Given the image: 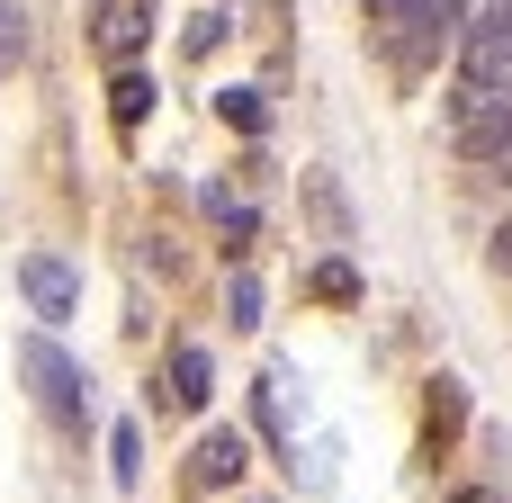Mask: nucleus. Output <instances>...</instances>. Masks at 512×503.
Segmentation results:
<instances>
[{"label":"nucleus","instance_id":"f257e3e1","mask_svg":"<svg viewBox=\"0 0 512 503\" xmlns=\"http://www.w3.org/2000/svg\"><path fill=\"white\" fill-rule=\"evenodd\" d=\"M450 135H459L468 162H512V90L450 81Z\"/></svg>","mask_w":512,"mask_h":503},{"label":"nucleus","instance_id":"f03ea898","mask_svg":"<svg viewBox=\"0 0 512 503\" xmlns=\"http://www.w3.org/2000/svg\"><path fill=\"white\" fill-rule=\"evenodd\" d=\"M18 369L36 378V405H45L63 432H81V423H90V378H81V360H63V342H54V333H36V342L18 351Z\"/></svg>","mask_w":512,"mask_h":503},{"label":"nucleus","instance_id":"7ed1b4c3","mask_svg":"<svg viewBox=\"0 0 512 503\" xmlns=\"http://www.w3.org/2000/svg\"><path fill=\"white\" fill-rule=\"evenodd\" d=\"M18 288H27V306H36V324H72V315H81V270L54 261V252H27V261H18Z\"/></svg>","mask_w":512,"mask_h":503},{"label":"nucleus","instance_id":"20e7f679","mask_svg":"<svg viewBox=\"0 0 512 503\" xmlns=\"http://www.w3.org/2000/svg\"><path fill=\"white\" fill-rule=\"evenodd\" d=\"M153 36V0H99V18H90V45L108 54V63H135V45Z\"/></svg>","mask_w":512,"mask_h":503},{"label":"nucleus","instance_id":"39448f33","mask_svg":"<svg viewBox=\"0 0 512 503\" xmlns=\"http://www.w3.org/2000/svg\"><path fill=\"white\" fill-rule=\"evenodd\" d=\"M171 396H180V405H207V396H216V360H207L198 342L171 351Z\"/></svg>","mask_w":512,"mask_h":503},{"label":"nucleus","instance_id":"423d86ee","mask_svg":"<svg viewBox=\"0 0 512 503\" xmlns=\"http://www.w3.org/2000/svg\"><path fill=\"white\" fill-rule=\"evenodd\" d=\"M198 477H207V486H234V477H243V441H234V432H207V441H198Z\"/></svg>","mask_w":512,"mask_h":503},{"label":"nucleus","instance_id":"0eeeda50","mask_svg":"<svg viewBox=\"0 0 512 503\" xmlns=\"http://www.w3.org/2000/svg\"><path fill=\"white\" fill-rule=\"evenodd\" d=\"M27 63V0H0V72Z\"/></svg>","mask_w":512,"mask_h":503},{"label":"nucleus","instance_id":"6e6552de","mask_svg":"<svg viewBox=\"0 0 512 503\" xmlns=\"http://www.w3.org/2000/svg\"><path fill=\"white\" fill-rule=\"evenodd\" d=\"M144 108H153V81L144 72H117V126H144Z\"/></svg>","mask_w":512,"mask_h":503},{"label":"nucleus","instance_id":"1a4fd4ad","mask_svg":"<svg viewBox=\"0 0 512 503\" xmlns=\"http://www.w3.org/2000/svg\"><path fill=\"white\" fill-rule=\"evenodd\" d=\"M306 189H315V216H324V225H333V243H342V234H351V207H342V189H333L324 171H315Z\"/></svg>","mask_w":512,"mask_h":503},{"label":"nucleus","instance_id":"9d476101","mask_svg":"<svg viewBox=\"0 0 512 503\" xmlns=\"http://www.w3.org/2000/svg\"><path fill=\"white\" fill-rule=\"evenodd\" d=\"M108 459H117V486H135V468H144V441H135V423H117V432H108Z\"/></svg>","mask_w":512,"mask_h":503},{"label":"nucleus","instance_id":"9b49d317","mask_svg":"<svg viewBox=\"0 0 512 503\" xmlns=\"http://www.w3.org/2000/svg\"><path fill=\"white\" fill-rule=\"evenodd\" d=\"M216 108H225V117H234V126H243V135H261V90H225V99H216Z\"/></svg>","mask_w":512,"mask_h":503},{"label":"nucleus","instance_id":"f8f14e48","mask_svg":"<svg viewBox=\"0 0 512 503\" xmlns=\"http://www.w3.org/2000/svg\"><path fill=\"white\" fill-rule=\"evenodd\" d=\"M225 306H234V324L252 333V324H261V279H234V288H225Z\"/></svg>","mask_w":512,"mask_h":503},{"label":"nucleus","instance_id":"ddd939ff","mask_svg":"<svg viewBox=\"0 0 512 503\" xmlns=\"http://www.w3.org/2000/svg\"><path fill=\"white\" fill-rule=\"evenodd\" d=\"M315 288H324V297H333V306H351V297H360V279H351V270H342V261H324V270H315Z\"/></svg>","mask_w":512,"mask_h":503},{"label":"nucleus","instance_id":"4468645a","mask_svg":"<svg viewBox=\"0 0 512 503\" xmlns=\"http://www.w3.org/2000/svg\"><path fill=\"white\" fill-rule=\"evenodd\" d=\"M486 261H495V270H504V279H512V216H504V225H495V243H486Z\"/></svg>","mask_w":512,"mask_h":503},{"label":"nucleus","instance_id":"2eb2a0df","mask_svg":"<svg viewBox=\"0 0 512 503\" xmlns=\"http://www.w3.org/2000/svg\"><path fill=\"white\" fill-rule=\"evenodd\" d=\"M450 503H495V495H477V486H459V495H450Z\"/></svg>","mask_w":512,"mask_h":503}]
</instances>
